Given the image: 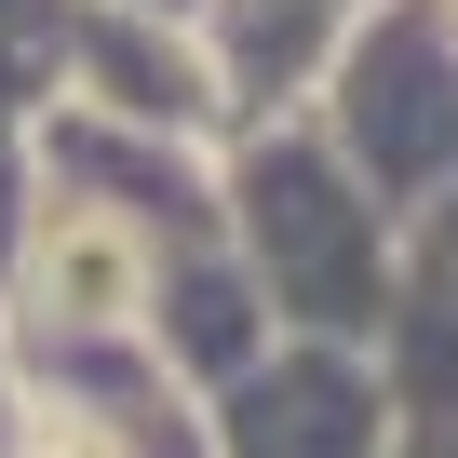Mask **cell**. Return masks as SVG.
I'll use <instances>...</instances> for the list:
<instances>
[{
	"instance_id": "cell-1",
	"label": "cell",
	"mask_w": 458,
	"mask_h": 458,
	"mask_svg": "<svg viewBox=\"0 0 458 458\" xmlns=\"http://www.w3.org/2000/svg\"><path fill=\"white\" fill-rule=\"evenodd\" d=\"M41 297H81V324H108L135 297V243H122V229H68V243L41 257Z\"/></svg>"
},
{
	"instance_id": "cell-2",
	"label": "cell",
	"mask_w": 458,
	"mask_h": 458,
	"mask_svg": "<svg viewBox=\"0 0 458 458\" xmlns=\"http://www.w3.org/2000/svg\"><path fill=\"white\" fill-rule=\"evenodd\" d=\"M41 458H122V445H108V431H55Z\"/></svg>"
}]
</instances>
